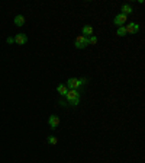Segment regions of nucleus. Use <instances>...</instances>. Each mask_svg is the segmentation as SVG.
I'll use <instances>...</instances> for the list:
<instances>
[{"instance_id":"1","label":"nucleus","mask_w":145,"mask_h":163,"mask_svg":"<svg viewBox=\"0 0 145 163\" xmlns=\"http://www.w3.org/2000/svg\"><path fill=\"white\" fill-rule=\"evenodd\" d=\"M67 99L70 101V103L71 105H78V101H80V95H78V92L76 90V89H70V90H67Z\"/></svg>"},{"instance_id":"2","label":"nucleus","mask_w":145,"mask_h":163,"mask_svg":"<svg viewBox=\"0 0 145 163\" xmlns=\"http://www.w3.org/2000/svg\"><path fill=\"white\" fill-rule=\"evenodd\" d=\"M89 45V38L84 35H78V38L76 40V47L77 48H84Z\"/></svg>"},{"instance_id":"3","label":"nucleus","mask_w":145,"mask_h":163,"mask_svg":"<svg viewBox=\"0 0 145 163\" xmlns=\"http://www.w3.org/2000/svg\"><path fill=\"white\" fill-rule=\"evenodd\" d=\"M83 83H86V80L84 79H70L68 82H67V86L70 87V89H77L78 86H81Z\"/></svg>"},{"instance_id":"4","label":"nucleus","mask_w":145,"mask_h":163,"mask_svg":"<svg viewBox=\"0 0 145 163\" xmlns=\"http://www.w3.org/2000/svg\"><path fill=\"white\" fill-rule=\"evenodd\" d=\"M125 31L129 32V34H136V32L139 31V26H138L135 22H132V24H128V26L125 28Z\"/></svg>"},{"instance_id":"5","label":"nucleus","mask_w":145,"mask_h":163,"mask_svg":"<svg viewBox=\"0 0 145 163\" xmlns=\"http://www.w3.org/2000/svg\"><path fill=\"white\" fill-rule=\"evenodd\" d=\"M26 41H28V37H26L25 34H18V35L15 37V42H16V44H19V45L26 44Z\"/></svg>"},{"instance_id":"6","label":"nucleus","mask_w":145,"mask_h":163,"mask_svg":"<svg viewBox=\"0 0 145 163\" xmlns=\"http://www.w3.org/2000/svg\"><path fill=\"white\" fill-rule=\"evenodd\" d=\"M125 22H126V16H125V15H122V13H120V15H118V16L115 18V25H118V26H122Z\"/></svg>"},{"instance_id":"7","label":"nucleus","mask_w":145,"mask_h":163,"mask_svg":"<svg viewBox=\"0 0 145 163\" xmlns=\"http://www.w3.org/2000/svg\"><path fill=\"white\" fill-rule=\"evenodd\" d=\"M58 124H60V118H58L57 115H51V117H49V125H51V128L58 127Z\"/></svg>"},{"instance_id":"8","label":"nucleus","mask_w":145,"mask_h":163,"mask_svg":"<svg viewBox=\"0 0 145 163\" xmlns=\"http://www.w3.org/2000/svg\"><path fill=\"white\" fill-rule=\"evenodd\" d=\"M15 25H18V26L25 25V18H23L22 15H18V16L15 18Z\"/></svg>"},{"instance_id":"9","label":"nucleus","mask_w":145,"mask_h":163,"mask_svg":"<svg viewBox=\"0 0 145 163\" xmlns=\"http://www.w3.org/2000/svg\"><path fill=\"white\" fill-rule=\"evenodd\" d=\"M122 12H123L122 15H125V16H128L129 13H132V8H131L129 5H123V6H122Z\"/></svg>"},{"instance_id":"10","label":"nucleus","mask_w":145,"mask_h":163,"mask_svg":"<svg viewBox=\"0 0 145 163\" xmlns=\"http://www.w3.org/2000/svg\"><path fill=\"white\" fill-rule=\"evenodd\" d=\"M57 90H58V93H60L61 96H65V95H67V87H65L64 85H58Z\"/></svg>"},{"instance_id":"11","label":"nucleus","mask_w":145,"mask_h":163,"mask_svg":"<svg viewBox=\"0 0 145 163\" xmlns=\"http://www.w3.org/2000/svg\"><path fill=\"white\" fill-rule=\"evenodd\" d=\"M83 35H93V28L91 26H84L83 28Z\"/></svg>"},{"instance_id":"12","label":"nucleus","mask_w":145,"mask_h":163,"mask_svg":"<svg viewBox=\"0 0 145 163\" xmlns=\"http://www.w3.org/2000/svg\"><path fill=\"white\" fill-rule=\"evenodd\" d=\"M125 34H126V31H125V26H120V28L118 29V35H119V37H123Z\"/></svg>"},{"instance_id":"13","label":"nucleus","mask_w":145,"mask_h":163,"mask_svg":"<svg viewBox=\"0 0 145 163\" xmlns=\"http://www.w3.org/2000/svg\"><path fill=\"white\" fill-rule=\"evenodd\" d=\"M48 143H49V144H57L58 140H57L55 137H49V138H48Z\"/></svg>"},{"instance_id":"14","label":"nucleus","mask_w":145,"mask_h":163,"mask_svg":"<svg viewBox=\"0 0 145 163\" xmlns=\"http://www.w3.org/2000/svg\"><path fill=\"white\" fill-rule=\"evenodd\" d=\"M97 42V38L96 37H90L89 38V44H96Z\"/></svg>"},{"instance_id":"15","label":"nucleus","mask_w":145,"mask_h":163,"mask_svg":"<svg viewBox=\"0 0 145 163\" xmlns=\"http://www.w3.org/2000/svg\"><path fill=\"white\" fill-rule=\"evenodd\" d=\"M6 42H8V44H13V42H15V38H8Z\"/></svg>"}]
</instances>
